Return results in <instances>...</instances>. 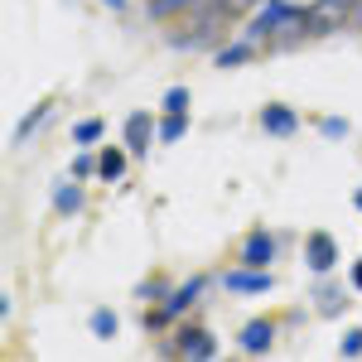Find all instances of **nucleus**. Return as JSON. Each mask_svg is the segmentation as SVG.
<instances>
[{
	"instance_id": "1",
	"label": "nucleus",
	"mask_w": 362,
	"mask_h": 362,
	"mask_svg": "<svg viewBox=\"0 0 362 362\" xmlns=\"http://www.w3.org/2000/svg\"><path fill=\"white\" fill-rule=\"evenodd\" d=\"M232 20L223 10V0H203V5H194L189 10V25L184 29H169V49H208V44H218V34H223V25Z\"/></svg>"
},
{
	"instance_id": "2",
	"label": "nucleus",
	"mask_w": 362,
	"mask_h": 362,
	"mask_svg": "<svg viewBox=\"0 0 362 362\" xmlns=\"http://www.w3.org/2000/svg\"><path fill=\"white\" fill-rule=\"evenodd\" d=\"M358 10H362V0H314V5H309V39L334 34V29L348 25Z\"/></svg>"
},
{
	"instance_id": "3",
	"label": "nucleus",
	"mask_w": 362,
	"mask_h": 362,
	"mask_svg": "<svg viewBox=\"0 0 362 362\" xmlns=\"http://www.w3.org/2000/svg\"><path fill=\"white\" fill-rule=\"evenodd\" d=\"M174 358H218V338L208 334V329H198V324H184L179 334H174Z\"/></svg>"
},
{
	"instance_id": "4",
	"label": "nucleus",
	"mask_w": 362,
	"mask_h": 362,
	"mask_svg": "<svg viewBox=\"0 0 362 362\" xmlns=\"http://www.w3.org/2000/svg\"><path fill=\"white\" fill-rule=\"evenodd\" d=\"M155 140H160V121H155L150 112H131V116H126V150H131V155L145 160Z\"/></svg>"
},
{
	"instance_id": "5",
	"label": "nucleus",
	"mask_w": 362,
	"mask_h": 362,
	"mask_svg": "<svg viewBox=\"0 0 362 362\" xmlns=\"http://www.w3.org/2000/svg\"><path fill=\"white\" fill-rule=\"evenodd\" d=\"M305 261H309V271H314V276H329V271L338 266L334 232H309V237H305Z\"/></svg>"
},
{
	"instance_id": "6",
	"label": "nucleus",
	"mask_w": 362,
	"mask_h": 362,
	"mask_svg": "<svg viewBox=\"0 0 362 362\" xmlns=\"http://www.w3.org/2000/svg\"><path fill=\"white\" fill-rule=\"evenodd\" d=\"M223 290H232V295H266V290H276V276L256 271V266H237V271L223 276Z\"/></svg>"
},
{
	"instance_id": "7",
	"label": "nucleus",
	"mask_w": 362,
	"mask_h": 362,
	"mask_svg": "<svg viewBox=\"0 0 362 362\" xmlns=\"http://www.w3.org/2000/svg\"><path fill=\"white\" fill-rule=\"evenodd\" d=\"M203 290H208V276H189L184 285H174V290H169V300H165L160 309H165L169 319L179 324V319H184V314H189V309L203 300Z\"/></svg>"
},
{
	"instance_id": "8",
	"label": "nucleus",
	"mask_w": 362,
	"mask_h": 362,
	"mask_svg": "<svg viewBox=\"0 0 362 362\" xmlns=\"http://www.w3.org/2000/svg\"><path fill=\"white\" fill-rule=\"evenodd\" d=\"M276 247H280L276 232L256 227L247 242H242V256H237V261H242V266H256V271H271V261H276Z\"/></svg>"
},
{
	"instance_id": "9",
	"label": "nucleus",
	"mask_w": 362,
	"mask_h": 362,
	"mask_svg": "<svg viewBox=\"0 0 362 362\" xmlns=\"http://www.w3.org/2000/svg\"><path fill=\"white\" fill-rule=\"evenodd\" d=\"M261 131H266L271 140H290L295 131H300V116L290 112L285 102H266V107H261Z\"/></svg>"
},
{
	"instance_id": "10",
	"label": "nucleus",
	"mask_w": 362,
	"mask_h": 362,
	"mask_svg": "<svg viewBox=\"0 0 362 362\" xmlns=\"http://www.w3.org/2000/svg\"><path fill=\"white\" fill-rule=\"evenodd\" d=\"M271 343H276V324H271V319H251L247 329L237 334V348L251 353V358H256V353H271Z\"/></svg>"
},
{
	"instance_id": "11",
	"label": "nucleus",
	"mask_w": 362,
	"mask_h": 362,
	"mask_svg": "<svg viewBox=\"0 0 362 362\" xmlns=\"http://www.w3.org/2000/svg\"><path fill=\"white\" fill-rule=\"evenodd\" d=\"M83 208H87L83 179H68V184H54V213H58V218H78Z\"/></svg>"
},
{
	"instance_id": "12",
	"label": "nucleus",
	"mask_w": 362,
	"mask_h": 362,
	"mask_svg": "<svg viewBox=\"0 0 362 362\" xmlns=\"http://www.w3.org/2000/svg\"><path fill=\"white\" fill-rule=\"evenodd\" d=\"M314 309H319L324 319H338V314L348 309V295H343V285H334V280H319V285H314Z\"/></svg>"
},
{
	"instance_id": "13",
	"label": "nucleus",
	"mask_w": 362,
	"mask_h": 362,
	"mask_svg": "<svg viewBox=\"0 0 362 362\" xmlns=\"http://www.w3.org/2000/svg\"><path fill=\"white\" fill-rule=\"evenodd\" d=\"M256 54H261V44H251V39H232V44H218L213 63H218V68H242V63H251Z\"/></svg>"
},
{
	"instance_id": "14",
	"label": "nucleus",
	"mask_w": 362,
	"mask_h": 362,
	"mask_svg": "<svg viewBox=\"0 0 362 362\" xmlns=\"http://www.w3.org/2000/svg\"><path fill=\"white\" fill-rule=\"evenodd\" d=\"M126 155H131V150H121V145H107V150L97 155V174H102L107 184L126 179Z\"/></svg>"
},
{
	"instance_id": "15",
	"label": "nucleus",
	"mask_w": 362,
	"mask_h": 362,
	"mask_svg": "<svg viewBox=\"0 0 362 362\" xmlns=\"http://www.w3.org/2000/svg\"><path fill=\"white\" fill-rule=\"evenodd\" d=\"M49 116H54V102H39V107H34V112H29L25 121H20V126H15V145H25V140H34V136H39V126H44Z\"/></svg>"
},
{
	"instance_id": "16",
	"label": "nucleus",
	"mask_w": 362,
	"mask_h": 362,
	"mask_svg": "<svg viewBox=\"0 0 362 362\" xmlns=\"http://www.w3.org/2000/svg\"><path fill=\"white\" fill-rule=\"evenodd\" d=\"M107 136V121H102V116H83V121H78V126H73V131H68V140H73V145H97V140Z\"/></svg>"
},
{
	"instance_id": "17",
	"label": "nucleus",
	"mask_w": 362,
	"mask_h": 362,
	"mask_svg": "<svg viewBox=\"0 0 362 362\" xmlns=\"http://www.w3.org/2000/svg\"><path fill=\"white\" fill-rule=\"evenodd\" d=\"M169 290H174V285H169L165 276H150V280H140V285H136V300H140V305H165Z\"/></svg>"
},
{
	"instance_id": "18",
	"label": "nucleus",
	"mask_w": 362,
	"mask_h": 362,
	"mask_svg": "<svg viewBox=\"0 0 362 362\" xmlns=\"http://www.w3.org/2000/svg\"><path fill=\"white\" fill-rule=\"evenodd\" d=\"M184 136H189V112H165V121H160V140H165V145H179Z\"/></svg>"
},
{
	"instance_id": "19",
	"label": "nucleus",
	"mask_w": 362,
	"mask_h": 362,
	"mask_svg": "<svg viewBox=\"0 0 362 362\" xmlns=\"http://www.w3.org/2000/svg\"><path fill=\"white\" fill-rule=\"evenodd\" d=\"M194 5H203V0H150L145 10H150V20H169V15H189Z\"/></svg>"
},
{
	"instance_id": "20",
	"label": "nucleus",
	"mask_w": 362,
	"mask_h": 362,
	"mask_svg": "<svg viewBox=\"0 0 362 362\" xmlns=\"http://www.w3.org/2000/svg\"><path fill=\"white\" fill-rule=\"evenodd\" d=\"M116 329H121L116 309H92V334L97 338H116Z\"/></svg>"
},
{
	"instance_id": "21",
	"label": "nucleus",
	"mask_w": 362,
	"mask_h": 362,
	"mask_svg": "<svg viewBox=\"0 0 362 362\" xmlns=\"http://www.w3.org/2000/svg\"><path fill=\"white\" fill-rule=\"evenodd\" d=\"M319 136H324V140H348V136H353V126H348L343 116H319Z\"/></svg>"
},
{
	"instance_id": "22",
	"label": "nucleus",
	"mask_w": 362,
	"mask_h": 362,
	"mask_svg": "<svg viewBox=\"0 0 362 362\" xmlns=\"http://www.w3.org/2000/svg\"><path fill=\"white\" fill-rule=\"evenodd\" d=\"M68 174H73V179H92V174H97V155H78V160H73V169H68Z\"/></svg>"
},
{
	"instance_id": "23",
	"label": "nucleus",
	"mask_w": 362,
	"mask_h": 362,
	"mask_svg": "<svg viewBox=\"0 0 362 362\" xmlns=\"http://www.w3.org/2000/svg\"><path fill=\"white\" fill-rule=\"evenodd\" d=\"M165 112H189V87H169L165 92Z\"/></svg>"
},
{
	"instance_id": "24",
	"label": "nucleus",
	"mask_w": 362,
	"mask_h": 362,
	"mask_svg": "<svg viewBox=\"0 0 362 362\" xmlns=\"http://www.w3.org/2000/svg\"><path fill=\"white\" fill-rule=\"evenodd\" d=\"M169 324H174V319H169L165 309L150 305V314H145V334H160V329H169Z\"/></svg>"
},
{
	"instance_id": "25",
	"label": "nucleus",
	"mask_w": 362,
	"mask_h": 362,
	"mask_svg": "<svg viewBox=\"0 0 362 362\" xmlns=\"http://www.w3.org/2000/svg\"><path fill=\"white\" fill-rule=\"evenodd\" d=\"M338 353L343 358H362V329H348V338L338 343Z\"/></svg>"
},
{
	"instance_id": "26",
	"label": "nucleus",
	"mask_w": 362,
	"mask_h": 362,
	"mask_svg": "<svg viewBox=\"0 0 362 362\" xmlns=\"http://www.w3.org/2000/svg\"><path fill=\"white\" fill-rule=\"evenodd\" d=\"M348 280H353V290H362V261L353 266V276H348Z\"/></svg>"
},
{
	"instance_id": "27",
	"label": "nucleus",
	"mask_w": 362,
	"mask_h": 362,
	"mask_svg": "<svg viewBox=\"0 0 362 362\" xmlns=\"http://www.w3.org/2000/svg\"><path fill=\"white\" fill-rule=\"evenodd\" d=\"M102 5H107V10H126V0H102Z\"/></svg>"
},
{
	"instance_id": "28",
	"label": "nucleus",
	"mask_w": 362,
	"mask_h": 362,
	"mask_svg": "<svg viewBox=\"0 0 362 362\" xmlns=\"http://www.w3.org/2000/svg\"><path fill=\"white\" fill-rule=\"evenodd\" d=\"M353 208H358V213H362V189H358V194H353Z\"/></svg>"
}]
</instances>
